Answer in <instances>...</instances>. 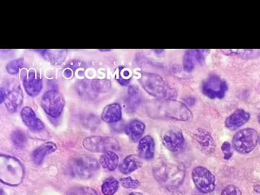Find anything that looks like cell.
I'll use <instances>...</instances> for the list:
<instances>
[{
    "instance_id": "obj_23",
    "label": "cell",
    "mask_w": 260,
    "mask_h": 195,
    "mask_svg": "<svg viewBox=\"0 0 260 195\" xmlns=\"http://www.w3.org/2000/svg\"><path fill=\"white\" fill-rule=\"evenodd\" d=\"M119 189V182L114 177H108L104 180L101 186V191L104 195H113Z\"/></svg>"
},
{
    "instance_id": "obj_4",
    "label": "cell",
    "mask_w": 260,
    "mask_h": 195,
    "mask_svg": "<svg viewBox=\"0 0 260 195\" xmlns=\"http://www.w3.org/2000/svg\"><path fill=\"white\" fill-rule=\"evenodd\" d=\"M23 101V93L18 82L7 81L3 83L0 89V103H4L10 112H16Z\"/></svg>"
},
{
    "instance_id": "obj_15",
    "label": "cell",
    "mask_w": 260,
    "mask_h": 195,
    "mask_svg": "<svg viewBox=\"0 0 260 195\" xmlns=\"http://www.w3.org/2000/svg\"><path fill=\"white\" fill-rule=\"evenodd\" d=\"M24 86L28 94L30 96H36L40 93L43 83L40 77L37 76L35 70H29L27 76L24 77Z\"/></svg>"
},
{
    "instance_id": "obj_21",
    "label": "cell",
    "mask_w": 260,
    "mask_h": 195,
    "mask_svg": "<svg viewBox=\"0 0 260 195\" xmlns=\"http://www.w3.org/2000/svg\"><path fill=\"white\" fill-rule=\"evenodd\" d=\"M100 164L106 170L114 171L119 165V157L113 151H106L100 157Z\"/></svg>"
},
{
    "instance_id": "obj_11",
    "label": "cell",
    "mask_w": 260,
    "mask_h": 195,
    "mask_svg": "<svg viewBox=\"0 0 260 195\" xmlns=\"http://www.w3.org/2000/svg\"><path fill=\"white\" fill-rule=\"evenodd\" d=\"M162 142L164 146L172 152L181 150L185 144V138L183 137L181 128L172 126L162 132Z\"/></svg>"
},
{
    "instance_id": "obj_24",
    "label": "cell",
    "mask_w": 260,
    "mask_h": 195,
    "mask_svg": "<svg viewBox=\"0 0 260 195\" xmlns=\"http://www.w3.org/2000/svg\"><path fill=\"white\" fill-rule=\"evenodd\" d=\"M91 86L96 93H106L111 89L112 84L108 79H94L92 81Z\"/></svg>"
},
{
    "instance_id": "obj_12",
    "label": "cell",
    "mask_w": 260,
    "mask_h": 195,
    "mask_svg": "<svg viewBox=\"0 0 260 195\" xmlns=\"http://www.w3.org/2000/svg\"><path fill=\"white\" fill-rule=\"evenodd\" d=\"M193 141L203 154H211L215 151V143L210 133L203 128H198L193 134Z\"/></svg>"
},
{
    "instance_id": "obj_1",
    "label": "cell",
    "mask_w": 260,
    "mask_h": 195,
    "mask_svg": "<svg viewBox=\"0 0 260 195\" xmlns=\"http://www.w3.org/2000/svg\"><path fill=\"white\" fill-rule=\"evenodd\" d=\"M147 113L152 118H171L175 120H190L193 115L185 104L173 100H156L146 105Z\"/></svg>"
},
{
    "instance_id": "obj_32",
    "label": "cell",
    "mask_w": 260,
    "mask_h": 195,
    "mask_svg": "<svg viewBox=\"0 0 260 195\" xmlns=\"http://www.w3.org/2000/svg\"><path fill=\"white\" fill-rule=\"evenodd\" d=\"M221 150L222 152L223 153V158L226 160L230 159L233 156L234 150H233V147H232V145L230 144V142H223L221 146Z\"/></svg>"
},
{
    "instance_id": "obj_39",
    "label": "cell",
    "mask_w": 260,
    "mask_h": 195,
    "mask_svg": "<svg viewBox=\"0 0 260 195\" xmlns=\"http://www.w3.org/2000/svg\"><path fill=\"white\" fill-rule=\"evenodd\" d=\"M258 141H259V144H260V138H259V140H258Z\"/></svg>"
},
{
    "instance_id": "obj_40",
    "label": "cell",
    "mask_w": 260,
    "mask_h": 195,
    "mask_svg": "<svg viewBox=\"0 0 260 195\" xmlns=\"http://www.w3.org/2000/svg\"><path fill=\"white\" fill-rule=\"evenodd\" d=\"M198 195H203V194H198Z\"/></svg>"
},
{
    "instance_id": "obj_34",
    "label": "cell",
    "mask_w": 260,
    "mask_h": 195,
    "mask_svg": "<svg viewBox=\"0 0 260 195\" xmlns=\"http://www.w3.org/2000/svg\"><path fill=\"white\" fill-rule=\"evenodd\" d=\"M221 51L227 55H239L249 52L250 50H221Z\"/></svg>"
},
{
    "instance_id": "obj_28",
    "label": "cell",
    "mask_w": 260,
    "mask_h": 195,
    "mask_svg": "<svg viewBox=\"0 0 260 195\" xmlns=\"http://www.w3.org/2000/svg\"><path fill=\"white\" fill-rule=\"evenodd\" d=\"M77 87H78L77 90H78L80 95L83 96V97L92 98L93 92H95L92 88L91 84L89 86L86 83V81H81L79 83H77Z\"/></svg>"
},
{
    "instance_id": "obj_36",
    "label": "cell",
    "mask_w": 260,
    "mask_h": 195,
    "mask_svg": "<svg viewBox=\"0 0 260 195\" xmlns=\"http://www.w3.org/2000/svg\"><path fill=\"white\" fill-rule=\"evenodd\" d=\"M128 195H143L142 193H138V192H132V193H130Z\"/></svg>"
},
{
    "instance_id": "obj_8",
    "label": "cell",
    "mask_w": 260,
    "mask_h": 195,
    "mask_svg": "<svg viewBox=\"0 0 260 195\" xmlns=\"http://www.w3.org/2000/svg\"><path fill=\"white\" fill-rule=\"evenodd\" d=\"M83 146L93 153H104L120 150L119 142L111 137H88L83 140Z\"/></svg>"
},
{
    "instance_id": "obj_14",
    "label": "cell",
    "mask_w": 260,
    "mask_h": 195,
    "mask_svg": "<svg viewBox=\"0 0 260 195\" xmlns=\"http://www.w3.org/2000/svg\"><path fill=\"white\" fill-rule=\"evenodd\" d=\"M250 115L243 109H238L230 115L225 120V127L234 131L242 127L250 120Z\"/></svg>"
},
{
    "instance_id": "obj_20",
    "label": "cell",
    "mask_w": 260,
    "mask_h": 195,
    "mask_svg": "<svg viewBox=\"0 0 260 195\" xmlns=\"http://www.w3.org/2000/svg\"><path fill=\"white\" fill-rule=\"evenodd\" d=\"M142 166V162L140 157L135 155V154H131V155L126 157L123 162L120 164L119 166V170L123 174L127 175L136 171Z\"/></svg>"
},
{
    "instance_id": "obj_9",
    "label": "cell",
    "mask_w": 260,
    "mask_h": 195,
    "mask_svg": "<svg viewBox=\"0 0 260 195\" xmlns=\"http://www.w3.org/2000/svg\"><path fill=\"white\" fill-rule=\"evenodd\" d=\"M192 179L198 190L203 193H210L215 189L214 175L204 167H196L192 171Z\"/></svg>"
},
{
    "instance_id": "obj_17",
    "label": "cell",
    "mask_w": 260,
    "mask_h": 195,
    "mask_svg": "<svg viewBox=\"0 0 260 195\" xmlns=\"http://www.w3.org/2000/svg\"><path fill=\"white\" fill-rule=\"evenodd\" d=\"M122 117L121 107L120 104H112L107 106L102 113V120L108 124L120 121Z\"/></svg>"
},
{
    "instance_id": "obj_26",
    "label": "cell",
    "mask_w": 260,
    "mask_h": 195,
    "mask_svg": "<svg viewBox=\"0 0 260 195\" xmlns=\"http://www.w3.org/2000/svg\"><path fill=\"white\" fill-rule=\"evenodd\" d=\"M140 100V97L138 94V90L136 87L131 86L128 89V95L127 98V104L126 105L128 106V108L134 110L136 108V106L138 105Z\"/></svg>"
},
{
    "instance_id": "obj_29",
    "label": "cell",
    "mask_w": 260,
    "mask_h": 195,
    "mask_svg": "<svg viewBox=\"0 0 260 195\" xmlns=\"http://www.w3.org/2000/svg\"><path fill=\"white\" fill-rule=\"evenodd\" d=\"M194 57L191 50L185 52L184 59H183V67L186 72H191L194 69Z\"/></svg>"
},
{
    "instance_id": "obj_18",
    "label": "cell",
    "mask_w": 260,
    "mask_h": 195,
    "mask_svg": "<svg viewBox=\"0 0 260 195\" xmlns=\"http://www.w3.org/2000/svg\"><path fill=\"white\" fill-rule=\"evenodd\" d=\"M56 148V145L54 142H49L44 143L34 150V152L31 154L32 161L35 162V165H40L47 155L55 152Z\"/></svg>"
},
{
    "instance_id": "obj_16",
    "label": "cell",
    "mask_w": 260,
    "mask_h": 195,
    "mask_svg": "<svg viewBox=\"0 0 260 195\" xmlns=\"http://www.w3.org/2000/svg\"><path fill=\"white\" fill-rule=\"evenodd\" d=\"M138 155L144 159H152L154 155V141L150 135L143 137L138 146Z\"/></svg>"
},
{
    "instance_id": "obj_13",
    "label": "cell",
    "mask_w": 260,
    "mask_h": 195,
    "mask_svg": "<svg viewBox=\"0 0 260 195\" xmlns=\"http://www.w3.org/2000/svg\"><path fill=\"white\" fill-rule=\"evenodd\" d=\"M20 115L24 124L32 132L39 133L44 128L43 122L37 117L36 114L32 108L28 107L23 108Z\"/></svg>"
},
{
    "instance_id": "obj_19",
    "label": "cell",
    "mask_w": 260,
    "mask_h": 195,
    "mask_svg": "<svg viewBox=\"0 0 260 195\" xmlns=\"http://www.w3.org/2000/svg\"><path fill=\"white\" fill-rule=\"evenodd\" d=\"M124 130L130 139L136 142L142 139V135L144 134L145 124L140 120H134L126 125Z\"/></svg>"
},
{
    "instance_id": "obj_37",
    "label": "cell",
    "mask_w": 260,
    "mask_h": 195,
    "mask_svg": "<svg viewBox=\"0 0 260 195\" xmlns=\"http://www.w3.org/2000/svg\"><path fill=\"white\" fill-rule=\"evenodd\" d=\"M101 51H110L111 50L110 49H108V50H100Z\"/></svg>"
},
{
    "instance_id": "obj_10",
    "label": "cell",
    "mask_w": 260,
    "mask_h": 195,
    "mask_svg": "<svg viewBox=\"0 0 260 195\" xmlns=\"http://www.w3.org/2000/svg\"><path fill=\"white\" fill-rule=\"evenodd\" d=\"M227 89L225 81L216 75L210 76L202 85L203 94L211 100L223 99L225 95Z\"/></svg>"
},
{
    "instance_id": "obj_22",
    "label": "cell",
    "mask_w": 260,
    "mask_h": 195,
    "mask_svg": "<svg viewBox=\"0 0 260 195\" xmlns=\"http://www.w3.org/2000/svg\"><path fill=\"white\" fill-rule=\"evenodd\" d=\"M43 51L45 59L54 64L62 63L67 55V51L64 50H43Z\"/></svg>"
},
{
    "instance_id": "obj_27",
    "label": "cell",
    "mask_w": 260,
    "mask_h": 195,
    "mask_svg": "<svg viewBox=\"0 0 260 195\" xmlns=\"http://www.w3.org/2000/svg\"><path fill=\"white\" fill-rule=\"evenodd\" d=\"M67 195H99L97 191L90 187H77L70 189Z\"/></svg>"
},
{
    "instance_id": "obj_33",
    "label": "cell",
    "mask_w": 260,
    "mask_h": 195,
    "mask_svg": "<svg viewBox=\"0 0 260 195\" xmlns=\"http://www.w3.org/2000/svg\"><path fill=\"white\" fill-rule=\"evenodd\" d=\"M221 195H242V192L235 185H230L222 191Z\"/></svg>"
},
{
    "instance_id": "obj_31",
    "label": "cell",
    "mask_w": 260,
    "mask_h": 195,
    "mask_svg": "<svg viewBox=\"0 0 260 195\" xmlns=\"http://www.w3.org/2000/svg\"><path fill=\"white\" fill-rule=\"evenodd\" d=\"M120 183L126 189H136L140 185V182L138 180H134L131 177L120 179Z\"/></svg>"
},
{
    "instance_id": "obj_5",
    "label": "cell",
    "mask_w": 260,
    "mask_h": 195,
    "mask_svg": "<svg viewBox=\"0 0 260 195\" xmlns=\"http://www.w3.org/2000/svg\"><path fill=\"white\" fill-rule=\"evenodd\" d=\"M100 169V162L89 156L73 158L69 164V172L72 177L89 179Z\"/></svg>"
},
{
    "instance_id": "obj_25",
    "label": "cell",
    "mask_w": 260,
    "mask_h": 195,
    "mask_svg": "<svg viewBox=\"0 0 260 195\" xmlns=\"http://www.w3.org/2000/svg\"><path fill=\"white\" fill-rule=\"evenodd\" d=\"M11 139H12L13 144L16 147L19 149L24 148V146L27 144V136L20 130H16L14 132L12 133L11 135Z\"/></svg>"
},
{
    "instance_id": "obj_6",
    "label": "cell",
    "mask_w": 260,
    "mask_h": 195,
    "mask_svg": "<svg viewBox=\"0 0 260 195\" xmlns=\"http://www.w3.org/2000/svg\"><path fill=\"white\" fill-rule=\"evenodd\" d=\"M259 137L254 128H246L239 130L234 135L233 146L234 150L240 154H248L251 152L258 144Z\"/></svg>"
},
{
    "instance_id": "obj_2",
    "label": "cell",
    "mask_w": 260,
    "mask_h": 195,
    "mask_svg": "<svg viewBox=\"0 0 260 195\" xmlns=\"http://www.w3.org/2000/svg\"><path fill=\"white\" fill-rule=\"evenodd\" d=\"M139 82L150 95L158 100H173L177 97L176 89L170 87L162 77L150 73H142Z\"/></svg>"
},
{
    "instance_id": "obj_7",
    "label": "cell",
    "mask_w": 260,
    "mask_h": 195,
    "mask_svg": "<svg viewBox=\"0 0 260 195\" xmlns=\"http://www.w3.org/2000/svg\"><path fill=\"white\" fill-rule=\"evenodd\" d=\"M41 105L46 113L51 117L60 116L65 106V100L62 93L58 90L51 89L46 92L41 100Z\"/></svg>"
},
{
    "instance_id": "obj_30",
    "label": "cell",
    "mask_w": 260,
    "mask_h": 195,
    "mask_svg": "<svg viewBox=\"0 0 260 195\" xmlns=\"http://www.w3.org/2000/svg\"><path fill=\"white\" fill-rule=\"evenodd\" d=\"M24 64V59H18L12 61L10 63H8L6 66L7 71L10 74H16L18 73L19 69L22 67Z\"/></svg>"
},
{
    "instance_id": "obj_38",
    "label": "cell",
    "mask_w": 260,
    "mask_h": 195,
    "mask_svg": "<svg viewBox=\"0 0 260 195\" xmlns=\"http://www.w3.org/2000/svg\"><path fill=\"white\" fill-rule=\"evenodd\" d=\"M258 123H259V124H260V113L258 114Z\"/></svg>"
},
{
    "instance_id": "obj_3",
    "label": "cell",
    "mask_w": 260,
    "mask_h": 195,
    "mask_svg": "<svg viewBox=\"0 0 260 195\" xmlns=\"http://www.w3.org/2000/svg\"><path fill=\"white\" fill-rule=\"evenodd\" d=\"M24 167L14 157L1 155L0 179L3 183L10 185H18L24 178Z\"/></svg>"
},
{
    "instance_id": "obj_35",
    "label": "cell",
    "mask_w": 260,
    "mask_h": 195,
    "mask_svg": "<svg viewBox=\"0 0 260 195\" xmlns=\"http://www.w3.org/2000/svg\"><path fill=\"white\" fill-rule=\"evenodd\" d=\"M63 75H64V77L69 78V77H71L72 76H73V72H72V70H70V69H67V70H64Z\"/></svg>"
}]
</instances>
